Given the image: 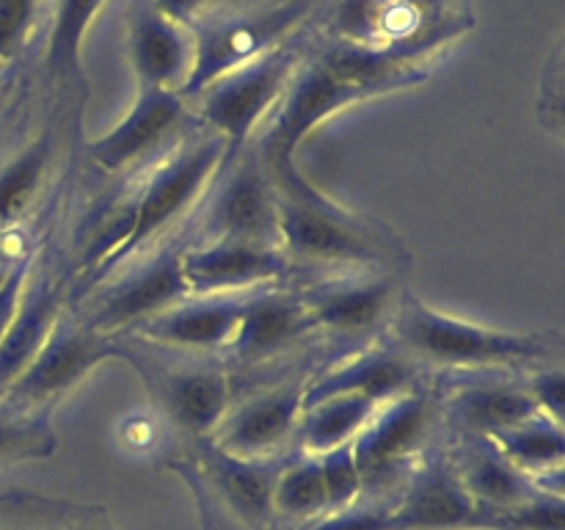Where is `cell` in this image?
Returning a JSON list of instances; mask_svg holds the SVG:
<instances>
[{"instance_id": "6da1fadb", "label": "cell", "mask_w": 565, "mask_h": 530, "mask_svg": "<svg viewBox=\"0 0 565 530\" xmlns=\"http://www.w3.org/2000/svg\"><path fill=\"white\" fill-rule=\"evenodd\" d=\"M430 61L392 50H370L342 39L326 36L312 25H303L298 64L287 81L285 94L270 110L259 136L248 141L263 163L270 186L279 197L292 202H329L296 166V147L337 110L364 103L379 94L417 86L430 75Z\"/></svg>"}, {"instance_id": "7a4b0ae2", "label": "cell", "mask_w": 565, "mask_h": 530, "mask_svg": "<svg viewBox=\"0 0 565 530\" xmlns=\"http://www.w3.org/2000/svg\"><path fill=\"white\" fill-rule=\"evenodd\" d=\"M384 331L386 342L414 359L419 368L441 370V373H472V370L527 373L541 364H557L565 351L563 335L557 329H489L428 307L406 287Z\"/></svg>"}, {"instance_id": "3957f363", "label": "cell", "mask_w": 565, "mask_h": 530, "mask_svg": "<svg viewBox=\"0 0 565 530\" xmlns=\"http://www.w3.org/2000/svg\"><path fill=\"white\" fill-rule=\"evenodd\" d=\"M224 138L199 127L191 136L182 138L166 158L149 166L141 188L125 199V235L110 248L108 257L97 265V271L88 276L86 285L70 298V304L81 293L88 296L92 290H97L110 276H116L132 259L141 257L147 248L158 246L174 226L191 224V215L207 197L210 186L224 166Z\"/></svg>"}, {"instance_id": "277c9868", "label": "cell", "mask_w": 565, "mask_h": 530, "mask_svg": "<svg viewBox=\"0 0 565 530\" xmlns=\"http://www.w3.org/2000/svg\"><path fill=\"white\" fill-rule=\"evenodd\" d=\"M312 25L359 47L434 64L441 50L472 31L475 11L472 0H329L315 9Z\"/></svg>"}, {"instance_id": "5b68a950", "label": "cell", "mask_w": 565, "mask_h": 530, "mask_svg": "<svg viewBox=\"0 0 565 530\" xmlns=\"http://www.w3.org/2000/svg\"><path fill=\"white\" fill-rule=\"evenodd\" d=\"M281 248L303 271H401L412 265L401 237L379 219L337 202L307 204L279 197Z\"/></svg>"}, {"instance_id": "8992f818", "label": "cell", "mask_w": 565, "mask_h": 530, "mask_svg": "<svg viewBox=\"0 0 565 530\" xmlns=\"http://www.w3.org/2000/svg\"><path fill=\"white\" fill-rule=\"evenodd\" d=\"M116 351L141 373L163 417L193 439L213 436L237 398L235 373L215 353L177 351L136 335H116Z\"/></svg>"}, {"instance_id": "52a82bcc", "label": "cell", "mask_w": 565, "mask_h": 530, "mask_svg": "<svg viewBox=\"0 0 565 530\" xmlns=\"http://www.w3.org/2000/svg\"><path fill=\"white\" fill-rule=\"evenodd\" d=\"M301 42L303 28L270 53L226 72L196 97L188 99L199 125L224 138V166L248 147L259 121L268 119L270 110L276 108L298 64Z\"/></svg>"}, {"instance_id": "ba28073f", "label": "cell", "mask_w": 565, "mask_h": 530, "mask_svg": "<svg viewBox=\"0 0 565 530\" xmlns=\"http://www.w3.org/2000/svg\"><path fill=\"white\" fill-rule=\"evenodd\" d=\"M318 6L320 0H279V3L230 11L191 28L196 53H193L191 77L180 88V97L193 99L221 75L279 47L307 25Z\"/></svg>"}, {"instance_id": "9c48e42d", "label": "cell", "mask_w": 565, "mask_h": 530, "mask_svg": "<svg viewBox=\"0 0 565 530\" xmlns=\"http://www.w3.org/2000/svg\"><path fill=\"white\" fill-rule=\"evenodd\" d=\"M439 417V398L436 390L423 381L412 392L381 403L362 434L353 439V458L362 475V491L379 500L384 491L412 478L414 464L423 462Z\"/></svg>"}, {"instance_id": "30bf717a", "label": "cell", "mask_w": 565, "mask_h": 530, "mask_svg": "<svg viewBox=\"0 0 565 530\" xmlns=\"http://www.w3.org/2000/svg\"><path fill=\"white\" fill-rule=\"evenodd\" d=\"M196 226L188 230V243L237 241L259 246H281L279 202L263 163L252 147L221 166L196 213Z\"/></svg>"}, {"instance_id": "8fae6325", "label": "cell", "mask_w": 565, "mask_h": 530, "mask_svg": "<svg viewBox=\"0 0 565 530\" xmlns=\"http://www.w3.org/2000/svg\"><path fill=\"white\" fill-rule=\"evenodd\" d=\"M182 243L169 241L152 248L147 263L127 265L105 285L83 296V309H72L77 318L103 335H125L143 320L166 312L191 296L180 265Z\"/></svg>"}, {"instance_id": "7c38bea8", "label": "cell", "mask_w": 565, "mask_h": 530, "mask_svg": "<svg viewBox=\"0 0 565 530\" xmlns=\"http://www.w3.org/2000/svg\"><path fill=\"white\" fill-rule=\"evenodd\" d=\"M116 357V337L92 329L66 307L36 357L11 381L0 401L20 412L50 414L97 364Z\"/></svg>"}, {"instance_id": "4fadbf2b", "label": "cell", "mask_w": 565, "mask_h": 530, "mask_svg": "<svg viewBox=\"0 0 565 530\" xmlns=\"http://www.w3.org/2000/svg\"><path fill=\"white\" fill-rule=\"evenodd\" d=\"M188 99L169 88L138 86L136 103L125 119L105 136L86 144V155L105 174H132L149 169L171 152L182 138L199 130Z\"/></svg>"}, {"instance_id": "5bb4252c", "label": "cell", "mask_w": 565, "mask_h": 530, "mask_svg": "<svg viewBox=\"0 0 565 530\" xmlns=\"http://www.w3.org/2000/svg\"><path fill=\"white\" fill-rule=\"evenodd\" d=\"M315 340H320V331L301 290L296 285L263 287L243 296L235 337L221 359L232 373H252L292 357L298 348L312 346Z\"/></svg>"}, {"instance_id": "9a60e30c", "label": "cell", "mask_w": 565, "mask_h": 530, "mask_svg": "<svg viewBox=\"0 0 565 530\" xmlns=\"http://www.w3.org/2000/svg\"><path fill=\"white\" fill-rule=\"evenodd\" d=\"M298 290L318 324L320 340L345 348L386 329L403 285L397 271H345L309 279Z\"/></svg>"}, {"instance_id": "2e32d148", "label": "cell", "mask_w": 565, "mask_h": 530, "mask_svg": "<svg viewBox=\"0 0 565 530\" xmlns=\"http://www.w3.org/2000/svg\"><path fill=\"white\" fill-rule=\"evenodd\" d=\"M180 265L191 296H246L276 285L301 287L303 274L281 246L237 241L182 243Z\"/></svg>"}, {"instance_id": "e0dca14e", "label": "cell", "mask_w": 565, "mask_h": 530, "mask_svg": "<svg viewBox=\"0 0 565 530\" xmlns=\"http://www.w3.org/2000/svg\"><path fill=\"white\" fill-rule=\"evenodd\" d=\"M309 375L292 373L276 384L237 395L210 439L237 458H279L296 442Z\"/></svg>"}, {"instance_id": "ac0fdd59", "label": "cell", "mask_w": 565, "mask_h": 530, "mask_svg": "<svg viewBox=\"0 0 565 530\" xmlns=\"http://www.w3.org/2000/svg\"><path fill=\"white\" fill-rule=\"evenodd\" d=\"M445 375H452V379L434 390L439 398L441 425H450L452 434L489 436L491 439V436L541 414L524 386V373L472 370V373Z\"/></svg>"}, {"instance_id": "d6986e66", "label": "cell", "mask_w": 565, "mask_h": 530, "mask_svg": "<svg viewBox=\"0 0 565 530\" xmlns=\"http://www.w3.org/2000/svg\"><path fill=\"white\" fill-rule=\"evenodd\" d=\"M483 519L486 511L461 484L450 456L436 453L412 473L386 530H469L483 528Z\"/></svg>"}, {"instance_id": "ffe728a7", "label": "cell", "mask_w": 565, "mask_h": 530, "mask_svg": "<svg viewBox=\"0 0 565 530\" xmlns=\"http://www.w3.org/2000/svg\"><path fill=\"white\" fill-rule=\"evenodd\" d=\"M290 456L279 458H237L221 451L210 436L193 439L191 462L199 478L213 489V495L243 522L265 528L274 511V489L281 467Z\"/></svg>"}, {"instance_id": "44dd1931", "label": "cell", "mask_w": 565, "mask_h": 530, "mask_svg": "<svg viewBox=\"0 0 565 530\" xmlns=\"http://www.w3.org/2000/svg\"><path fill=\"white\" fill-rule=\"evenodd\" d=\"M127 61L138 86L180 94L193 70V33L169 20L152 0H127Z\"/></svg>"}, {"instance_id": "7402d4cb", "label": "cell", "mask_w": 565, "mask_h": 530, "mask_svg": "<svg viewBox=\"0 0 565 530\" xmlns=\"http://www.w3.org/2000/svg\"><path fill=\"white\" fill-rule=\"evenodd\" d=\"M428 370L419 368L414 359L397 351L395 346H364L353 357L340 359L331 368L318 370L307 379L303 386V406L326 401L334 395H359L381 403L401 398L419 386Z\"/></svg>"}, {"instance_id": "603a6c76", "label": "cell", "mask_w": 565, "mask_h": 530, "mask_svg": "<svg viewBox=\"0 0 565 530\" xmlns=\"http://www.w3.org/2000/svg\"><path fill=\"white\" fill-rule=\"evenodd\" d=\"M103 3L105 0H47L42 31L33 47H36L39 81L55 108L77 105L86 97L81 47Z\"/></svg>"}, {"instance_id": "cb8c5ba5", "label": "cell", "mask_w": 565, "mask_h": 530, "mask_svg": "<svg viewBox=\"0 0 565 530\" xmlns=\"http://www.w3.org/2000/svg\"><path fill=\"white\" fill-rule=\"evenodd\" d=\"M66 307L70 282L53 265L44 263V254H33L20 307L6 335L0 337V395L31 364Z\"/></svg>"}, {"instance_id": "d4e9b609", "label": "cell", "mask_w": 565, "mask_h": 530, "mask_svg": "<svg viewBox=\"0 0 565 530\" xmlns=\"http://www.w3.org/2000/svg\"><path fill=\"white\" fill-rule=\"evenodd\" d=\"M243 312V296H188L166 312L143 320L132 331L141 340L177 351L215 353L221 357L235 337L237 320Z\"/></svg>"}, {"instance_id": "484cf974", "label": "cell", "mask_w": 565, "mask_h": 530, "mask_svg": "<svg viewBox=\"0 0 565 530\" xmlns=\"http://www.w3.org/2000/svg\"><path fill=\"white\" fill-rule=\"evenodd\" d=\"M450 462L486 517L513 508L535 491L533 480L519 473L489 436L456 434V451L450 453Z\"/></svg>"}, {"instance_id": "4316f807", "label": "cell", "mask_w": 565, "mask_h": 530, "mask_svg": "<svg viewBox=\"0 0 565 530\" xmlns=\"http://www.w3.org/2000/svg\"><path fill=\"white\" fill-rule=\"evenodd\" d=\"M58 130L53 125L0 163V235H9L36 204L53 169Z\"/></svg>"}, {"instance_id": "83f0119b", "label": "cell", "mask_w": 565, "mask_h": 530, "mask_svg": "<svg viewBox=\"0 0 565 530\" xmlns=\"http://www.w3.org/2000/svg\"><path fill=\"white\" fill-rule=\"evenodd\" d=\"M502 456L533 480V486H544L550 478H563L565 462V434L563 423H555L546 414L524 420L502 434L491 436Z\"/></svg>"}, {"instance_id": "f1b7e54d", "label": "cell", "mask_w": 565, "mask_h": 530, "mask_svg": "<svg viewBox=\"0 0 565 530\" xmlns=\"http://www.w3.org/2000/svg\"><path fill=\"white\" fill-rule=\"evenodd\" d=\"M375 412H379V403L359 395H334L303 406L296 436L298 447L307 456H320V453L348 445L362 434Z\"/></svg>"}, {"instance_id": "f546056e", "label": "cell", "mask_w": 565, "mask_h": 530, "mask_svg": "<svg viewBox=\"0 0 565 530\" xmlns=\"http://www.w3.org/2000/svg\"><path fill=\"white\" fill-rule=\"evenodd\" d=\"M274 511L276 517L292 519V522H315L329 511V497H326L318 456L301 453L298 458H287L279 478H276Z\"/></svg>"}, {"instance_id": "4dcf8cb0", "label": "cell", "mask_w": 565, "mask_h": 530, "mask_svg": "<svg viewBox=\"0 0 565 530\" xmlns=\"http://www.w3.org/2000/svg\"><path fill=\"white\" fill-rule=\"evenodd\" d=\"M58 447L50 414L20 412L0 401V467L28 462V458H47Z\"/></svg>"}, {"instance_id": "1f68e13d", "label": "cell", "mask_w": 565, "mask_h": 530, "mask_svg": "<svg viewBox=\"0 0 565 530\" xmlns=\"http://www.w3.org/2000/svg\"><path fill=\"white\" fill-rule=\"evenodd\" d=\"M47 0H0V77L36 44Z\"/></svg>"}, {"instance_id": "d6a6232c", "label": "cell", "mask_w": 565, "mask_h": 530, "mask_svg": "<svg viewBox=\"0 0 565 530\" xmlns=\"http://www.w3.org/2000/svg\"><path fill=\"white\" fill-rule=\"evenodd\" d=\"M483 528L491 530H565L563 491L535 489L513 508L486 517Z\"/></svg>"}, {"instance_id": "836d02e7", "label": "cell", "mask_w": 565, "mask_h": 530, "mask_svg": "<svg viewBox=\"0 0 565 530\" xmlns=\"http://www.w3.org/2000/svg\"><path fill=\"white\" fill-rule=\"evenodd\" d=\"M318 462L320 473H323L326 497H329V511H342L362 500V475H359L356 458H353V442L320 453Z\"/></svg>"}, {"instance_id": "e575fe53", "label": "cell", "mask_w": 565, "mask_h": 530, "mask_svg": "<svg viewBox=\"0 0 565 530\" xmlns=\"http://www.w3.org/2000/svg\"><path fill=\"white\" fill-rule=\"evenodd\" d=\"M169 20L180 22L188 31L202 22L213 20V17L230 14V11L254 9V6L279 3V0H152Z\"/></svg>"}, {"instance_id": "d590c367", "label": "cell", "mask_w": 565, "mask_h": 530, "mask_svg": "<svg viewBox=\"0 0 565 530\" xmlns=\"http://www.w3.org/2000/svg\"><path fill=\"white\" fill-rule=\"evenodd\" d=\"M524 386H527L530 398L535 401L541 414H546L555 423H563L565 414V373L557 364H541L524 373Z\"/></svg>"}, {"instance_id": "8d00e7d4", "label": "cell", "mask_w": 565, "mask_h": 530, "mask_svg": "<svg viewBox=\"0 0 565 530\" xmlns=\"http://www.w3.org/2000/svg\"><path fill=\"white\" fill-rule=\"evenodd\" d=\"M390 502L370 500V502H353L351 508L342 511H329L309 522L307 530H386L390 522Z\"/></svg>"}, {"instance_id": "74e56055", "label": "cell", "mask_w": 565, "mask_h": 530, "mask_svg": "<svg viewBox=\"0 0 565 530\" xmlns=\"http://www.w3.org/2000/svg\"><path fill=\"white\" fill-rule=\"evenodd\" d=\"M541 125L550 127L555 136L563 130V44H557L541 77Z\"/></svg>"}, {"instance_id": "f35d334b", "label": "cell", "mask_w": 565, "mask_h": 530, "mask_svg": "<svg viewBox=\"0 0 565 530\" xmlns=\"http://www.w3.org/2000/svg\"><path fill=\"white\" fill-rule=\"evenodd\" d=\"M44 500L33 497H0V530H53Z\"/></svg>"}, {"instance_id": "ab89813d", "label": "cell", "mask_w": 565, "mask_h": 530, "mask_svg": "<svg viewBox=\"0 0 565 530\" xmlns=\"http://www.w3.org/2000/svg\"><path fill=\"white\" fill-rule=\"evenodd\" d=\"M31 263H33V254H25V257H20L14 265H11V271L6 274V279L0 282V337L6 335L9 324L14 320L17 307H20L22 290H25Z\"/></svg>"}]
</instances>
